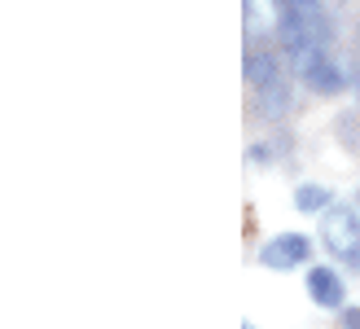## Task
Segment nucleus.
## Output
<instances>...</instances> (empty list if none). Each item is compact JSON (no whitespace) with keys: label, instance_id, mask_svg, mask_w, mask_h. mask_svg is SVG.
<instances>
[{"label":"nucleus","instance_id":"f257e3e1","mask_svg":"<svg viewBox=\"0 0 360 329\" xmlns=\"http://www.w3.org/2000/svg\"><path fill=\"white\" fill-rule=\"evenodd\" d=\"M246 75L255 84V97L264 119H281L285 105H290V84H285V70L268 49H246Z\"/></svg>","mask_w":360,"mask_h":329},{"label":"nucleus","instance_id":"f03ea898","mask_svg":"<svg viewBox=\"0 0 360 329\" xmlns=\"http://www.w3.org/2000/svg\"><path fill=\"white\" fill-rule=\"evenodd\" d=\"M321 242L338 264L360 268V215L352 207H326L321 215Z\"/></svg>","mask_w":360,"mask_h":329},{"label":"nucleus","instance_id":"7ed1b4c3","mask_svg":"<svg viewBox=\"0 0 360 329\" xmlns=\"http://www.w3.org/2000/svg\"><path fill=\"white\" fill-rule=\"evenodd\" d=\"M308 254H312V242L303 233H281V237H273V242L259 250V264L273 268V272H290L299 264H308Z\"/></svg>","mask_w":360,"mask_h":329},{"label":"nucleus","instance_id":"20e7f679","mask_svg":"<svg viewBox=\"0 0 360 329\" xmlns=\"http://www.w3.org/2000/svg\"><path fill=\"white\" fill-rule=\"evenodd\" d=\"M299 75H303V84H308L312 93H326V97H330V93H343V84H347V75H343V66H338V62L330 58L326 49H321L316 58H312L308 66L299 70Z\"/></svg>","mask_w":360,"mask_h":329},{"label":"nucleus","instance_id":"39448f33","mask_svg":"<svg viewBox=\"0 0 360 329\" xmlns=\"http://www.w3.org/2000/svg\"><path fill=\"white\" fill-rule=\"evenodd\" d=\"M308 295L316 299V307H330V312H338L343 307V281H338V272H330V268H312L308 272Z\"/></svg>","mask_w":360,"mask_h":329},{"label":"nucleus","instance_id":"423d86ee","mask_svg":"<svg viewBox=\"0 0 360 329\" xmlns=\"http://www.w3.org/2000/svg\"><path fill=\"white\" fill-rule=\"evenodd\" d=\"M330 202V189H321V185H303L299 193H295V207L299 211H321Z\"/></svg>","mask_w":360,"mask_h":329},{"label":"nucleus","instance_id":"0eeeda50","mask_svg":"<svg viewBox=\"0 0 360 329\" xmlns=\"http://www.w3.org/2000/svg\"><path fill=\"white\" fill-rule=\"evenodd\" d=\"M343 329H360V307H343Z\"/></svg>","mask_w":360,"mask_h":329},{"label":"nucleus","instance_id":"6e6552de","mask_svg":"<svg viewBox=\"0 0 360 329\" xmlns=\"http://www.w3.org/2000/svg\"><path fill=\"white\" fill-rule=\"evenodd\" d=\"M246 329H255V325H246Z\"/></svg>","mask_w":360,"mask_h":329},{"label":"nucleus","instance_id":"1a4fd4ad","mask_svg":"<svg viewBox=\"0 0 360 329\" xmlns=\"http://www.w3.org/2000/svg\"><path fill=\"white\" fill-rule=\"evenodd\" d=\"M356 202H360V193H356Z\"/></svg>","mask_w":360,"mask_h":329}]
</instances>
